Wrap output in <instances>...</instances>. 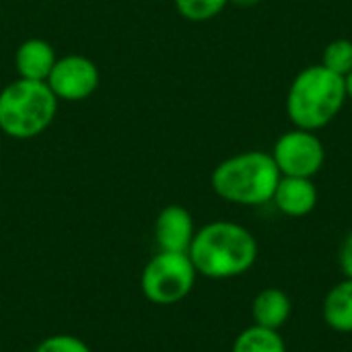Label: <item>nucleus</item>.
<instances>
[{
  "mask_svg": "<svg viewBox=\"0 0 352 352\" xmlns=\"http://www.w3.org/2000/svg\"><path fill=\"white\" fill-rule=\"evenodd\" d=\"M188 256L196 272L206 278H235L256 264L258 241L239 223L214 221L196 231Z\"/></svg>",
  "mask_w": 352,
  "mask_h": 352,
  "instance_id": "nucleus-1",
  "label": "nucleus"
},
{
  "mask_svg": "<svg viewBox=\"0 0 352 352\" xmlns=\"http://www.w3.org/2000/svg\"><path fill=\"white\" fill-rule=\"evenodd\" d=\"M346 101L344 76L322 64L301 70L287 95V113L295 128L320 130L328 126Z\"/></svg>",
  "mask_w": 352,
  "mask_h": 352,
  "instance_id": "nucleus-2",
  "label": "nucleus"
},
{
  "mask_svg": "<svg viewBox=\"0 0 352 352\" xmlns=\"http://www.w3.org/2000/svg\"><path fill=\"white\" fill-rule=\"evenodd\" d=\"M280 171L270 153L248 151L225 159L212 171L217 196L241 206H260L272 200Z\"/></svg>",
  "mask_w": 352,
  "mask_h": 352,
  "instance_id": "nucleus-3",
  "label": "nucleus"
},
{
  "mask_svg": "<svg viewBox=\"0 0 352 352\" xmlns=\"http://www.w3.org/2000/svg\"><path fill=\"white\" fill-rule=\"evenodd\" d=\"M58 109V97L45 80L16 78L0 91V130L16 140L39 136Z\"/></svg>",
  "mask_w": 352,
  "mask_h": 352,
  "instance_id": "nucleus-4",
  "label": "nucleus"
},
{
  "mask_svg": "<svg viewBox=\"0 0 352 352\" xmlns=\"http://www.w3.org/2000/svg\"><path fill=\"white\" fill-rule=\"evenodd\" d=\"M196 276L188 254L159 250L142 268L140 291L155 305H175L192 293Z\"/></svg>",
  "mask_w": 352,
  "mask_h": 352,
  "instance_id": "nucleus-5",
  "label": "nucleus"
},
{
  "mask_svg": "<svg viewBox=\"0 0 352 352\" xmlns=\"http://www.w3.org/2000/svg\"><path fill=\"white\" fill-rule=\"evenodd\" d=\"M270 155L280 175L309 177V179L324 167L326 161V151L322 140L311 130H301V128L285 132L276 140Z\"/></svg>",
  "mask_w": 352,
  "mask_h": 352,
  "instance_id": "nucleus-6",
  "label": "nucleus"
},
{
  "mask_svg": "<svg viewBox=\"0 0 352 352\" xmlns=\"http://www.w3.org/2000/svg\"><path fill=\"white\" fill-rule=\"evenodd\" d=\"M45 82L58 99L82 101L97 91L99 68L87 56L70 54L56 60Z\"/></svg>",
  "mask_w": 352,
  "mask_h": 352,
  "instance_id": "nucleus-7",
  "label": "nucleus"
},
{
  "mask_svg": "<svg viewBox=\"0 0 352 352\" xmlns=\"http://www.w3.org/2000/svg\"><path fill=\"white\" fill-rule=\"evenodd\" d=\"M194 235V219L184 206L171 204L159 212L155 221V241L161 252L188 254Z\"/></svg>",
  "mask_w": 352,
  "mask_h": 352,
  "instance_id": "nucleus-8",
  "label": "nucleus"
},
{
  "mask_svg": "<svg viewBox=\"0 0 352 352\" xmlns=\"http://www.w3.org/2000/svg\"><path fill=\"white\" fill-rule=\"evenodd\" d=\"M272 200L283 214L305 217L318 204V188L309 177L280 175Z\"/></svg>",
  "mask_w": 352,
  "mask_h": 352,
  "instance_id": "nucleus-9",
  "label": "nucleus"
},
{
  "mask_svg": "<svg viewBox=\"0 0 352 352\" xmlns=\"http://www.w3.org/2000/svg\"><path fill=\"white\" fill-rule=\"evenodd\" d=\"M54 47L39 37H31L23 41L14 54V66L19 72V78L27 80H47L54 64H56Z\"/></svg>",
  "mask_w": 352,
  "mask_h": 352,
  "instance_id": "nucleus-10",
  "label": "nucleus"
},
{
  "mask_svg": "<svg viewBox=\"0 0 352 352\" xmlns=\"http://www.w3.org/2000/svg\"><path fill=\"white\" fill-rule=\"evenodd\" d=\"M252 316L256 326L278 330L291 318V299L280 289H264L252 303Z\"/></svg>",
  "mask_w": 352,
  "mask_h": 352,
  "instance_id": "nucleus-11",
  "label": "nucleus"
},
{
  "mask_svg": "<svg viewBox=\"0 0 352 352\" xmlns=\"http://www.w3.org/2000/svg\"><path fill=\"white\" fill-rule=\"evenodd\" d=\"M326 324L342 334L352 332V278H346L330 289L322 307Z\"/></svg>",
  "mask_w": 352,
  "mask_h": 352,
  "instance_id": "nucleus-12",
  "label": "nucleus"
},
{
  "mask_svg": "<svg viewBox=\"0 0 352 352\" xmlns=\"http://www.w3.org/2000/svg\"><path fill=\"white\" fill-rule=\"evenodd\" d=\"M231 352H287V344L278 330L254 324L235 338Z\"/></svg>",
  "mask_w": 352,
  "mask_h": 352,
  "instance_id": "nucleus-13",
  "label": "nucleus"
},
{
  "mask_svg": "<svg viewBox=\"0 0 352 352\" xmlns=\"http://www.w3.org/2000/svg\"><path fill=\"white\" fill-rule=\"evenodd\" d=\"M177 12L194 23L210 21L229 4V0H173Z\"/></svg>",
  "mask_w": 352,
  "mask_h": 352,
  "instance_id": "nucleus-14",
  "label": "nucleus"
},
{
  "mask_svg": "<svg viewBox=\"0 0 352 352\" xmlns=\"http://www.w3.org/2000/svg\"><path fill=\"white\" fill-rule=\"evenodd\" d=\"M322 66L328 70L346 76L352 70V41L351 39H334L326 45Z\"/></svg>",
  "mask_w": 352,
  "mask_h": 352,
  "instance_id": "nucleus-15",
  "label": "nucleus"
},
{
  "mask_svg": "<svg viewBox=\"0 0 352 352\" xmlns=\"http://www.w3.org/2000/svg\"><path fill=\"white\" fill-rule=\"evenodd\" d=\"M35 352H93L89 349V344L72 334H54L43 338Z\"/></svg>",
  "mask_w": 352,
  "mask_h": 352,
  "instance_id": "nucleus-16",
  "label": "nucleus"
},
{
  "mask_svg": "<svg viewBox=\"0 0 352 352\" xmlns=\"http://www.w3.org/2000/svg\"><path fill=\"white\" fill-rule=\"evenodd\" d=\"M340 268H342L346 278H352V231L344 239L342 250H340Z\"/></svg>",
  "mask_w": 352,
  "mask_h": 352,
  "instance_id": "nucleus-17",
  "label": "nucleus"
},
{
  "mask_svg": "<svg viewBox=\"0 0 352 352\" xmlns=\"http://www.w3.org/2000/svg\"><path fill=\"white\" fill-rule=\"evenodd\" d=\"M229 2L235 6H241V8H250V6H256L260 0H229Z\"/></svg>",
  "mask_w": 352,
  "mask_h": 352,
  "instance_id": "nucleus-18",
  "label": "nucleus"
},
{
  "mask_svg": "<svg viewBox=\"0 0 352 352\" xmlns=\"http://www.w3.org/2000/svg\"><path fill=\"white\" fill-rule=\"evenodd\" d=\"M344 87H346V97L352 99V70L344 76Z\"/></svg>",
  "mask_w": 352,
  "mask_h": 352,
  "instance_id": "nucleus-19",
  "label": "nucleus"
}]
</instances>
